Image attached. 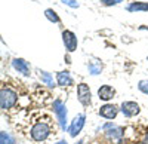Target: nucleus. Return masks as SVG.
I'll list each match as a JSON object with an SVG mask.
<instances>
[{
  "label": "nucleus",
  "instance_id": "nucleus-1",
  "mask_svg": "<svg viewBox=\"0 0 148 144\" xmlns=\"http://www.w3.org/2000/svg\"><path fill=\"white\" fill-rule=\"evenodd\" d=\"M31 138L34 141H45L49 135L52 134V128H51V123L49 122H36L33 126H31Z\"/></svg>",
  "mask_w": 148,
  "mask_h": 144
},
{
  "label": "nucleus",
  "instance_id": "nucleus-2",
  "mask_svg": "<svg viewBox=\"0 0 148 144\" xmlns=\"http://www.w3.org/2000/svg\"><path fill=\"white\" fill-rule=\"evenodd\" d=\"M16 100H18L16 92H14L9 88H2V91H0V105H2L3 110L14 107L16 104Z\"/></svg>",
  "mask_w": 148,
  "mask_h": 144
},
{
  "label": "nucleus",
  "instance_id": "nucleus-3",
  "mask_svg": "<svg viewBox=\"0 0 148 144\" xmlns=\"http://www.w3.org/2000/svg\"><path fill=\"white\" fill-rule=\"evenodd\" d=\"M53 110H55V113L58 116V121H59L61 128L65 129V126H67V109H65L64 103L61 100H55L53 101Z\"/></svg>",
  "mask_w": 148,
  "mask_h": 144
},
{
  "label": "nucleus",
  "instance_id": "nucleus-4",
  "mask_svg": "<svg viewBox=\"0 0 148 144\" xmlns=\"http://www.w3.org/2000/svg\"><path fill=\"white\" fill-rule=\"evenodd\" d=\"M62 40H64V45H65L68 52L76 51V48H77V37H76V34H74L73 31L65 30L62 33Z\"/></svg>",
  "mask_w": 148,
  "mask_h": 144
},
{
  "label": "nucleus",
  "instance_id": "nucleus-5",
  "mask_svg": "<svg viewBox=\"0 0 148 144\" xmlns=\"http://www.w3.org/2000/svg\"><path fill=\"white\" fill-rule=\"evenodd\" d=\"M77 95H79V101L83 105H90V89L86 83H80L77 86Z\"/></svg>",
  "mask_w": 148,
  "mask_h": 144
},
{
  "label": "nucleus",
  "instance_id": "nucleus-6",
  "mask_svg": "<svg viewBox=\"0 0 148 144\" xmlns=\"http://www.w3.org/2000/svg\"><path fill=\"white\" fill-rule=\"evenodd\" d=\"M83 126H84V114H79V116H76V117H74V121L71 122L70 128H68L70 135H71V137H76V135L80 132V131H82Z\"/></svg>",
  "mask_w": 148,
  "mask_h": 144
},
{
  "label": "nucleus",
  "instance_id": "nucleus-7",
  "mask_svg": "<svg viewBox=\"0 0 148 144\" xmlns=\"http://www.w3.org/2000/svg\"><path fill=\"white\" fill-rule=\"evenodd\" d=\"M121 112H123L125 116L132 117V116L139 113V105L136 103H133V101H126V103L121 104Z\"/></svg>",
  "mask_w": 148,
  "mask_h": 144
},
{
  "label": "nucleus",
  "instance_id": "nucleus-8",
  "mask_svg": "<svg viewBox=\"0 0 148 144\" xmlns=\"http://www.w3.org/2000/svg\"><path fill=\"white\" fill-rule=\"evenodd\" d=\"M117 112H119L117 107L113 105V104H105L99 109V114L105 119H114L117 116Z\"/></svg>",
  "mask_w": 148,
  "mask_h": 144
},
{
  "label": "nucleus",
  "instance_id": "nucleus-9",
  "mask_svg": "<svg viewBox=\"0 0 148 144\" xmlns=\"http://www.w3.org/2000/svg\"><path fill=\"white\" fill-rule=\"evenodd\" d=\"M114 94H116L114 88H111L110 85H104V86H101L99 89H98V95H99V98L104 100V101L111 100L114 97Z\"/></svg>",
  "mask_w": 148,
  "mask_h": 144
},
{
  "label": "nucleus",
  "instance_id": "nucleus-10",
  "mask_svg": "<svg viewBox=\"0 0 148 144\" xmlns=\"http://www.w3.org/2000/svg\"><path fill=\"white\" fill-rule=\"evenodd\" d=\"M12 65H14V68L15 70H18L19 73H22V74H30V67H28V64H27V61H24V59H21V58H15L14 61H12Z\"/></svg>",
  "mask_w": 148,
  "mask_h": 144
},
{
  "label": "nucleus",
  "instance_id": "nucleus-11",
  "mask_svg": "<svg viewBox=\"0 0 148 144\" xmlns=\"http://www.w3.org/2000/svg\"><path fill=\"white\" fill-rule=\"evenodd\" d=\"M56 80H58V85H61V86L73 85V79H71L68 71H59V73L56 74Z\"/></svg>",
  "mask_w": 148,
  "mask_h": 144
},
{
  "label": "nucleus",
  "instance_id": "nucleus-12",
  "mask_svg": "<svg viewBox=\"0 0 148 144\" xmlns=\"http://www.w3.org/2000/svg\"><path fill=\"white\" fill-rule=\"evenodd\" d=\"M39 76H40L42 82L46 83L47 86H53V79H52V76L49 74L47 71H39Z\"/></svg>",
  "mask_w": 148,
  "mask_h": 144
},
{
  "label": "nucleus",
  "instance_id": "nucleus-13",
  "mask_svg": "<svg viewBox=\"0 0 148 144\" xmlns=\"http://www.w3.org/2000/svg\"><path fill=\"white\" fill-rule=\"evenodd\" d=\"M129 10L135 12V10H148V3H141V2H135L132 5L127 6Z\"/></svg>",
  "mask_w": 148,
  "mask_h": 144
},
{
  "label": "nucleus",
  "instance_id": "nucleus-14",
  "mask_svg": "<svg viewBox=\"0 0 148 144\" xmlns=\"http://www.w3.org/2000/svg\"><path fill=\"white\" fill-rule=\"evenodd\" d=\"M0 144H15V141H14L10 134L2 131V132H0Z\"/></svg>",
  "mask_w": 148,
  "mask_h": 144
},
{
  "label": "nucleus",
  "instance_id": "nucleus-15",
  "mask_svg": "<svg viewBox=\"0 0 148 144\" xmlns=\"http://www.w3.org/2000/svg\"><path fill=\"white\" fill-rule=\"evenodd\" d=\"M45 15H46V18H47L49 21H52V22H59V17L56 15V12L52 10V9H47V10L45 12Z\"/></svg>",
  "mask_w": 148,
  "mask_h": 144
},
{
  "label": "nucleus",
  "instance_id": "nucleus-16",
  "mask_svg": "<svg viewBox=\"0 0 148 144\" xmlns=\"http://www.w3.org/2000/svg\"><path fill=\"white\" fill-rule=\"evenodd\" d=\"M120 135H121V129L120 128H114V129L108 131V137L110 138H119Z\"/></svg>",
  "mask_w": 148,
  "mask_h": 144
},
{
  "label": "nucleus",
  "instance_id": "nucleus-17",
  "mask_svg": "<svg viewBox=\"0 0 148 144\" xmlns=\"http://www.w3.org/2000/svg\"><path fill=\"white\" fill-rule=\"evenodd\" d=\"M101 68H102V65L101 64H93V61L90 63V65H89V70H90V73L92 74H98V73H99V71H101Z\"/></svg>",
  "mask_w": 148,
  "mask_h": 144
},
{
  "label": "nucleus",
  "instance_id": "nucleus-18",
  "mask_svg": "<svg viewBox=\"0 0 148 144\" xmlns=\"http://www.w3.org/2000/svg\"><path fill=\"white\" fill-rule=\"evenodd\" d=\"M139 91L144 92V94H148V80H141L139 85H138Z\"/></svg>",
  "mask_w": 148,
  "mask_h": 144
},
{
  "label": "nucleus",
  "instance_id": "nucleus-19",
  "mask_svg": "<svg viewBox=\"0 0 148 144\" xmlns=\"http://www.w3.org/2000/svg\"><path fill=\"white\" fill-rule=\"evenodd\" d=\"M102 2V5H105V6H111V5H117V3H121L123 0H101Z\"/></svg>",
  "mask_w": 148,
  "mask_h": 144
},
{
  "label": "nucleus",
  "instance_id": "nucleus-20",
  "mask_svg": "<svg viewBox=\"0 0 148 144\" xmlns=\"http://www.w3.org/2000/svg\"><path fill=\"white\" fill-rule=\"evenodd\" d=\"M62 3H64V5H68V6H71V8H79V3L74 2V0H62Z\"/></svg>",
  "mask_w": 148,
  "mask_h": 144
},
{
  "label": "nucleus",
  "instance_id": "nucleus-21",
  "mask_svg": "<svg viewBox=\"0 0 148 144\" xmlns=\"http://www.w3.org/2000/svg\"><path fill=\"white\" fill-rule=\"evenodd\" d=\"M142 144H148V134L144 137V140H142Z\"/></svg>",
  "mask_w": 148,
  "mask_h": 144
},
{
  "label": "nucleus",
  "instance_id": "nucleus-22",
  "mask_svg": "<svg viewBox=\"0 0 148 144\" xmlns=\"http://www.w3.org/2000/svg\"><path fill=\"white\" fill-rule=\"evenodd\" d=\"M56 144H67V141H59V143H56Z\"/></svg>",
  "mask_w": 148,
  "mask_h": 144
}]
</instances>
